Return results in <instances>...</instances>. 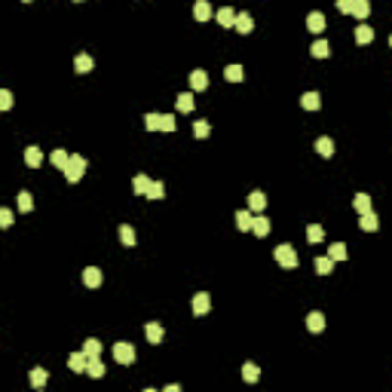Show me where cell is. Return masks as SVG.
<instances>
[{
    "instance_id": "cell-1",
    "label": "cell",
    "mask_w": 392,
    "mask_h": 392,
    "mask_svg": "<svg viewBox=\"0 0 392 392\" xmlns=\"http://www.w3.org/2000/svg\"><path fill=\"white\" fill-rule=\"evenodd\" d=\"M144 126L147 132H175V117L172 114H147L144 117Z\"/></svg>"
},
{
    "instance_id": "cell-2",
    "label": "cell",
    "mask_w": 392,
    "mask_h": 392,
    "mask_svg": "<svg viewBox=\"0 0 392 392\" xmlns=\"http://www.w3.org/2000/svg\"><path fill=\"white\" fill-rule=\"evenodd\" d=\"M276 261H279V266H285V270H294V266H297V252H294V245L282 242V245L276 248Z\"/></svg>"
},
{
    "instance_id": "cell-3",
    "label": "cell",
    "mask_w": 392,
    "mask_h": 392,
    "mask_svg": "<svg viewBox=\"0 0 392 392\" xmlns=\"http://www.w3.org/2000/svg\"><path fill=\"white\" fill-rule=\"evenodd\" d=\"M83 172H86V159L80 153H74V156H70V163H67V169H65V178H67L70 184H77L80 178H83Z\"/></svg>"
},
{
    "instance_id": "cell-4",
    "label": "cell",
    "mask_w": 392,
    "mask_h": 392,
    "mask_svg": "<svg viewBox=\"0 0 392 392\" xmlns=\"http://www.w3.org/2000/svg\"><path fill=\"white\" fill-rule=\"evenodd\" d=\"M114 359H117L120 365H132V362H135V346L120 340V343L114 346Z\"/></svg>"
},
{
    "instance_id": "cell-5",
    "label": "cell",
    "mask_w": 392,
    "mask_h": 392,
    "mask_svg": "<svg viewBox=\"0 0 392 392\" xmlns=\"http://www.w3.org/2000/svg\"><path fill=\"white\" fill-rule=\"evenodd\" d=\"M236 15H239V12H233L230 6H221V9L215 12V19H218L221 28H236Z\"/></svg>"
},
{
    "instance_id": "cell-6",
    "label": "cell",
    "mask_w": 392,
    "mask_h": 392,
    "mask_svg": "<svg viewBox=\"0 0 392 392\" xmlns=\"http://www.w3.org/2000/svg\"><path fill=\"white\" fill-rule=\"evenodd\" d=\"M67 368L77 371V374H83V371L89 368V355H86V352H70V355H67Z\"/></svg>"
},
{
    "instance_id": "cell-7",
    "label": "cell",
    "mask_w": 392,
    "mask_h": 392,
    "mask_svg": "<svg viewBox=\"0 0 392 392\" xmlns=\"http://www.w3.org/2000/svg\"><path fill=\"white\" fill-rule=\"evenodd\" d=\"M101 270H98V266H86V270H83V282H86V288H98V285H101Z\"/></svg>"
},
{
    "instance_id": "cell-8",
    "label": "cell",
    "mask_w": 392,
    "mask_h": 392,
    "mask_svg": "<svg viewBox=\"0 0 392 392\" xmlns=\"http://www.w3.org/2000/svg\"><path fill=\"white\" fill-rule=\"evenodd\" d=\"M190 307H193V313H196V316H205V313H208V307H211V297H208L205 291H199V294L193 297V304H190Z\"/></svg>"
},
{
    "instance_id": "cell-9",
    "label": "cell",
    "mask_w": 392,
    "mask_h": 392,
    "mask_svg": "<svg viewBox=\"0 0 392 392\" xmlns=\"http://www.w3.org/2000/svg\"><path fill=\"white\" fill-rule=\"evenodd\" d=\"M190 89H193V92L208 89V74H205V70H193V74H190Z\"/></svg>"
},
{
    "instance_id": "cell-10",
    "label": "cell",
    "mask_w": 392,
    "mask_h": 392,
    "mask_svg": "<svg viewBox=\"0 0 392 392\" xmlns=\"http://www.w3.org/2000/svg\"><path fill=\"white\" fill-rule=\"evenodd\" d=\"M193 19H196V22H208V19H211V6H208V0H196V6H193Z\"/></svg>"
},
{
    "instance_id": "cell-11",
    "label": "cell",
    "mask_w": 392,
    "mask_h": 392,
    "mask_svg": "<svg viewBox=\"0 0 392 392\" xmlns=\"http://www.w3.org/2000/svg\"><path fill=\"white\" fill-rule=\"evenodd\" d=\"M307 28H310L313 34H322V31H325V15H322V12H310V15H307Z\"/></svg>"
},
{
    "instance_id": "cell-12",
    "label": "cell",
    "mask_w": 392,
    "mask_h": 392,
    "mask_svg": "<svg viewBox=\"0 0 392 392\" xmlns=\"http://www.w3.org/2000/svg\"><path fill=\"white\" fill-rule=\"evenodd\" d=\"M144 334H147L150 343H163V325H159V322H147L144 325Z\"/></svg>"
},
{
    "instance_id": "cell-13",
    "label": "cell",
    "mask_w": 392,
    "mask_h": 392,
    "mask_svg": "<svg viewBox=\"0 0 392 392\" xmlns=\"http://www.w3.org/2000/svg\"><path fill=\"white\" fill-rule=\"evenodd\" d=\"M25 163H28L31 169H40V163H43V150H40V147H28V150H25Z\"/></svg>"
},
{
    "instance_id": "cell-14",
    "label": "cell",
    "mask_w": 392,
    "mask_h": 392,
    "mask_svg": "<svg viewBox=\"0 0 392 392\" xmlns=\"http://www.w3.org/2000/svg\"><path fill=\"white\" fill-rule=\"evenodd\" d=\"M300 104H304L307 111H319L322 108V98H319V92H304L300 95Z\"/></svg>"
},
{
    "instance_id": "cell-15",
    "label": "cell",
    "mask_w": 392,
    "mask_h": 392,
    "mask_svg": "<svg viewBox=\"0 0 392 392\" xmlns=\"http://www.w3.org/2000/svg\"><path fill=\"white\" fill-rule=\"evenodd\" d=\"M313 266H316V273H319V276H328V273L334 270V258H331V255L316 258V263H313Z\"/></svg>"
},
{
    "instance_id": "cell-16",
    "label": "cell",
    "mask_w": 392,
    "mask_h": 392,
    "mask_svg": "<svg viewBox=\"0 0 392 392\" xmlns=\"http://www.w3.org/2000/svg\"><path fill=\"white\" fill-rule=\"evenodd\" d=\"M236 31L239 34H252L255 31V22H252V15H248V12H239L236 15Z\"/></svg>"
},
{
    "instance_id": "cell-17",
    "label": "cell",
    "mask_w": 392,
    "mask_h": 392,
    "mask_svg": "<svg viewBox=\"0 0 392 392\" xmlns=\"http://www.w3.org/2000/svg\"><path fill=\"white\" fill-rule=\"evenodd\" d=\"M359 227L365 230V233H374V230L380 227V221H377V215H374V211H365V215H362V221H359Z\"/></svg>"
},
{
    "instance_id": "cell-18",
    "label": "cell",
    "mask_w": 392,
    "mask_h": 392,
    "mask_svg": "<svg viewBox=\"0 0 392 392\" xmlns=\"http://www.w3.org/2000/svg\"><path fill=\"white\" fill-rule=\"evenodd\" d=\"M248 208H252V211H263L266 208V196L261 190H252V196H248Z\"/></svg>"
},
{
    "instance_id": "cell-19",
    "label": "cell",
    "mask_w": 392,
    "mask_h": 392,
    "mask_svg": "<svg viewBox=\"0 0 392 392\" xmlns=\"http://www.w3.org/2000/svg\"><path fill=\"white\" fill-rule=\"evenodd\" d=\"M349 15H355V19H368V15H371V3H368V0H355V3H352V12Z\"/></svg>"
},
{
    "instance_id": "cell-20",
    "label": "cell",
    "mask_w": 392,
    "mask_h": 392,
    "mask_svg": "<svg viewBox=\"0 0 392 392\" xmlns=\"http://www.w3.org/2000/svg\"><path fill=\"white\" fill-rule=\"evenodd\" d=\"M310 52H313L316 59H328V56H331V46H328V40H322V37H319V40L310 46Z\"/></svg>"
},
{
    "instance_id": "cell-21",
    "label": "cell",
    "mask_w": 392,
    "mask_h": 392,
    "mask_svg": "<svg viewBox=\"0 0 392 392\" xmlns=\"http://www.w3.org/2000/svg\"><path fill=\"white\" fill-rule=\"evenodd\" d=\"M352 208L359 211V215H365V211H371V196H368V193H355V199H352Z\"/></svg>"
},
{
    "instance_id": "cell-22",
    "label": "cell",
    "mask_w": 392,
    "mask_h": 392,
    "mask_svg": "<svg viewBox=\"0 0 392 392\" xmlns=\"http://www.w3.org/2000/svg\"><path fill=\"white\" fill-rule=\"evenodd\" d=\"M117 236H120V242L126 245V248H132V245H135V230H132L129 224H123V227L117 230Z\"/></svg>"
},
{
    "instance_id": "cell-23",
    "label": "cell",
    "mask_w": 392,
    "mask_h": 392,
    "mask_svg": "<svg viewBox=\"0 0 392 392\" xmlns=\"http://www.w3.org/2000/svg\"><path fill=\"white\" fill-rule=\"evenodd\" d=\"M307 328H310L313 334H319V331L325 328V316H322V313H310V316H307Z\"/></svg>"
},
{
    "instance_id": "cell-24",
    "label": "cell",
    "mask_w": 392,
    "mask_h": 392,
    "mask_svg": "<svg viewBox=\"0 0 392 392\" xmlns=\"http://www.w3.org/2000/svg\"><path fill=\"white\" fill-rule=\"evenodd\" d=\"M83 352L89 355V359H101V343L95 340V337H89V340L83 343Z\"/></svg>"
},
{
    "instance_id": "cell-25",
    "label": "cell",
    "mask_w": 392,
    "mask_h": 392,
    "mask_svg": "<svg viewBox=\"0 0 392 392\" xmlns=\"http://www.w3.org/2000/svg\"><path fill=\"white\" fill-rule=\"evenodd\" d=\"M150 178L147 175H135V181H132V187H135V193H141V196H147V190H150Z\"/></svg>"
},
{
    "instance_id": "cell-26",
    "label": "cell",
    "mask_w": 392,
    "mask_h": 392,
    "mask_svg": "<svg viewBox=\"0 0 392 392\" xmlns=\"http://www.w3.org/2000/svg\"><path fill=\"white\" fill-rule=\"evenodd\" d=\"M252 233H255V236H270V218H255Z\"/></svg>"
},
{
    "instance_id": "cell-27",
    "label": "cell",
    "mask_w": 392,
    "mask_h": 392,
    "mask_svg": "<svg viewBox=\"0 0 392 392\" xmlns=\"http://www.w3.org/2000/svg\"><path fill=\"white\" fill-rule=\"evenodd\" d=\"M252 224H255V218H252V211H245V208H239V211H236V227H239V230H252Z\"/></svg>"
},
{
    "instance_id": "cell-28",
    "label": "cell",
    "mask_w": 392,
    "mask_h": 392,
    "mask_svg": "<svg viewBox=\"0 0 392 392\" xmlns=\"http://www.w3.org/2000/svg\"><path fill=\"white\" fill-rule=\"evenodd\" d=\"M49 159H52V166H56V169H62V172H65V169H67V163H70V153H67V150H56Z\"/></svg>"
},
{
    "instance_id": "cell-29",
    "label": "cell",
    "mask_w": 392,
    "mask_h": 392,
    "mask_svg": "<svg viewBox=\"0 0 392 392\" xmlns=\"http://www.w3.org/2000/svg\"><path fill=\"white\" fill-rule=\"evenodd\" d=\"M224 77H227L230 83H239V80L245 77V70H242V65H227V70H224Z\"/></svg>"
},
{
    "instance_id": "cell-30",
    "label": "cell",
    "mask_w": 392,
    "mask_h": 392,
    "mask_svg": "<svg viewBox=\"0 0 392 392\" xmlns=\"http://www.w3.org/2000/svg\"><path fill=\"white\" fill-rule=\"evenodd\" d=\"M371 40H374V31H371L368 25H359V28H355V43L365 46V43H371Z\"/></svg>"
},
{
    "instance_id": "cell-31",
    "label": "cell",
    "mask_w": 392,
    "mask_h": 392,
    "mask_svg": "<svg viewBox=\"0 0 392 392\" xmlns=\"http://www.w3.org/2000/svg\"><path fill=\"white\" fill-rule=\"evenodd\" d=\"M242 377H245V383H255V380L261 377V371H258V365H252V362H245V365H242Z\"/></svg>"
},
{
    "instance_id": "cell-32",
    "label": "cell",
    "mask_w": 392,
    "mask_h": 392,
    "mask_svg": "<svg viewBox=\"0 0 392 392\" xmlns=\"http://www.w3.org/2000/svg\"><path fill=\"white\" fill-rule=\"evenodd\" d=\"M316 150L322 153V156H334V141L331 138H319L316 141Z\"/></svg>"
},
{
    "instance_id": "cell-33",
    "label": "cell",
    "mask_w": 392,
    "mask_h": 392,
    "mask_svg": "<svg viewBox=\"0 0 392 392\" xmlns=\"http://www.w3.org/2000/svg\"><path fill=\"white\" fill-rule=\"evenodd\" d=\"M178 111H181V114H190V111H193V95H190V92H181V95H178Z\"/></svg>"
},
{
    "instance_id": "cell-34",
    "label": "cell",
    "mask_w": 392,
    "mask_h": 392,
    "mask_svg": "<svg viewBox=\"0 0 392 392\" xmlns=\"http://www.w3.org/2000/svg\"><path fill=\"white\" fill-rule=\"evenodd\" d=\"M193 135H196V138H208V135H211V126H208L205 120H196V123H193Z\"/></svg>"
},
{
    "instance_id": "cell-35",
    "label": "cell",
    "mask_w": 392,
    "mask_h": 392,
    "mask_svg": "<svg viewBox=\"0 0 392 392\" xmlns=\"http://www.w3.org/2000/svg\"><path fill=\"white\" fill-rule=\"evenodd\" d=\"M307 239H310V242H322V239H325V230L319 227V224H310V227H307Z\"/></svg>"
},
{
    "instance_id": "cell-36",
    "label": "cell",
    "mask_w": 392,
    "mask_h": 392,
    "mask_svg": "<svg viewBox=\"0 0 392 392\" xmlns=\"http://www.w3.org/2000/svg\"><path fill=\"white\" fill-rule=\"evenodd\" d=\"M86 374H89V377H104V365H101V359H89Z\"/></svg>"
},
{
    "instance_id": "cell-37",
    "label": "cell",
    "mask_w": 392,
    "mask_h": 392,
    "mask_svg": "<svg viewBox=\"0 0 392 392\" xmlns=\"http://www.w3.org/2000/svg\"><path fill=\"white\" fill-rule=\"evenodd\" d=\"M74 67L80 70V74H89V70H92V59H89V56H86V52H83V56H77V62H74Z\"/></svg>"
},
{
    "instance_id": "cell-38",
    "label": "cell",
    "mask_w": 392,
    "mask_h": 392,
    "mask_svg": "<svg viewBox=\"0 0 392 392\" xmlns=\"http://www.w3.org/2000/svg\"><path fill=\"white\" fill-rule=\"evenodd\" d=\"M328 255H331L334 261H346V245H343V242H334V245L328 248Z\"/></svg>"
},
{
    "instance_id": "cell-39",
    "label": "cell",
    "mask_w": 392,
    "mask_h": 392,
    "mask_svg": "<svg viewBox=\"0 0 392 392\" xmlns=\"http://www.w3.org/2000/svg\"><path fill=\"white\" fill-rule=\"evenodd\" d=\"M163 196H166L163 181H153V184H150V190H147V199H163Z\"/></svg>"
},
{
    "instance_id": "cell-40",
    "label": "cell",
    "mask_w": 392,
    "mask_h": 392,
    "mask_svg": "<svg viewBox=\"0 0 392 392\" xmlns=\"http://www.w3.org/2000/svg\"><path fill=\"white\" fill-rule=\"evenodd\" d=\"M19 208H22V211H31V208H34V196H31L28 190L19 193Z\"/></svg>"
},
{
    "instance_id": "cell-41",
    "label": "cell",
    "mask_w": 392,
    "mask_h": 392,
    "mask_svg": "<svg viewBox=\"0 0 392 392\" xmlns=\"http://www.w3.org/2000/svg\"><path fill=\"white\" fill-rule=\"evenodd\" d=\"M31 383H34V386H43V383H46V368H34V371H31Z\"/></svg>"
},
{
    "instance_id": "cell-42",
    "label": "cell",
    "mask_w": 392,
    "mask_h": 392,
    "mask_svg": "<svg viewBox=\"0 0 392 392\" xmlns=\"http://www.w3.org/2000/svg\"><path fill=\"white\" fill-rule=\"evenodd\" d=\"M0 108H3V111L12 108V92H9V89H0Z\"/></svg>"
},
{
    "instance_id": "cell-43",
    "label": "cell",
    "mask_w": 392,
    "mask_h": 392,
    "mask_svg": "<svg viewBox=\"0 0 392 392\" xmlns=\"http://www.w3.org/2000/svg\"><path fill=\"white\" fill-rule=\"evenodd\" d=\"M0 227H12V211L9 208H0Z\"/></svg>"
},
{
    "instance_id": "cell-44",
    "label": "cell",
    "mask_w": 392,
    "mask_h": 392,
    "mask_svg": "<svg viewBox=\"0 0 392 392\" xmlns=\"http://www.w3.org/2000/svg\"><path fill=\"white\" fill-rule=\"evenodd\" d=\"M352 3H355V0H337V9H340V12H352Z\"/></svg>"
},
{
    "instance_id": "cell-45",
    "label": "cell",
    "mask_w": 392,
    "mask_h": 392,
    "mask_svg": "<svg viewBox=\"0 0 392 392\" xmlns=\"http://www.w3.org/2000/svg\"><path fill=\"white\" fill-rule=\"evenodd\" d=\"M389 46H392V34H389Z\"/></svg>"
},
{
    "instance_id": "cell-46",
    "label": "cell",
    "mask_w": 392,
    "mask_h": 392,
    "mask_svg": "<svg viewBox=\"0 0 392 392\" xmlns=\"http://www.w3.org/2000/svg\"><path fill=\"white\" fill-rule=\"evenodd\" d=\"M74 3H83V0H74Z\"/></svg>"
},
{
    "instance_id": "cell-47",
    "label": "cell",
    "mask_w": 392,
    "mask_h": 392,
    "mask_svg": "<svg viewBox=\"0 0 392 392\" xmlns=\"http://www.w3.org/2000/svg\"><path fill=\"white\" fill-rule=\"evenodd\" d=\"M25 3H31V0H25Z\"/></svg>"
}]
</instances>
